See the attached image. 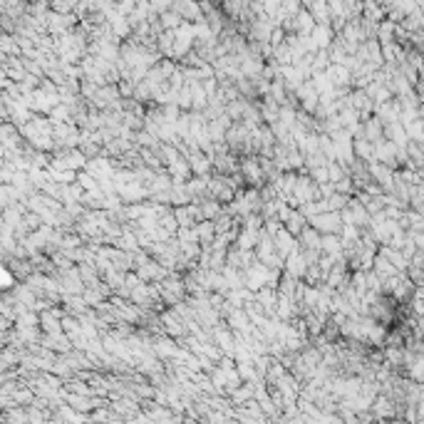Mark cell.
<instances>
[{"instance_id": "1", "label": "cell", "mask_w": 424, "mask_h": 424, "mask_svg": "<svg viewBox=\"0 0 424 424\" xmlns=\"http://www.w3.org/2000/svg\"><path fill=\"white\" fill-rule=\"evenodd\" d=\"M340 219H337V214H320V216H313V226L317 231H335V228H340Z\"/></svg>"}]
</instances>
